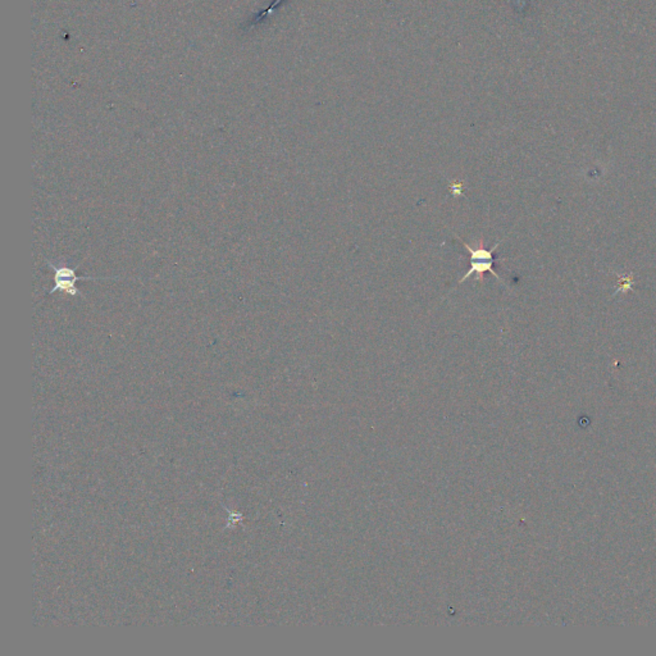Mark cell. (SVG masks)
Masks as SVG:
<instances>
[{
	"label": "cell",
	"mask_w": 656,
	"mask_h": 656,
	"mask_svg": "<svg viewBox=\"0 0 656 656\" xmlns=\"http://www.w3.org/2000/svg\"><path fill=\"white\" fill-rule=\"evenodd\" d=\"M495 262H496V260H471V268L468 269V272H465V275L459 279L458 284H463L467 278L472 277L473 275H477V279L482 284L483 279H485V275H486V273H491L492 276H495V277L500 279L501 282H504V279L500 277L499 275H498V272H495L494 268H492V266H494Z\"/></svg>",
	"instance_id": "7a4b0ae2"
},
{
	"label": "cell",
	"mask_w": 656,
	"mask_h": 656,
	"mask_svg": "<svg viewBox=\"0 0 656 656\" xmlns=\"http://www.w3.org/2000/svg\"><path fill=\"white\" fill-rule=\"evenodd\" d=\"M47 266L54 271V287L49 291V295H54L56 291H62L65 295L70 296H83V294L78 291L76 287V282L78 281H96V279H105L108 277H83V276H76V269L80 267V264L76 268H70V267H56L52 264V262L47 260Z\"/></svg>",
	"instance_id": "6da1fadb"
}]
</instances>
